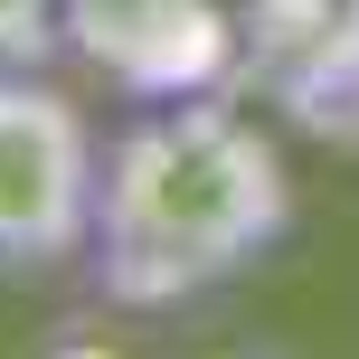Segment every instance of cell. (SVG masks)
Returning <instances> with one entry per match:
<instances>
[{"mask_svg":"<svg viewBox=\"0 0 359 359\" xmlns=\"http://www.w3.org/2000/svg\"><path fill=\"white\" fill-rule=\"evenodd\" d=\"M57 48L86 76H104L123 104H170V95H217L236 67L227 0H67Z\"/></svg>","mask_w":359,"mask_h":359,"instance_id":"obj_3","label":"cell"},{"mask_svg":"<svg viewBox=\"0 0 359 359\" xmlns=\"http://www.w3.org/2000/svg\"><path fill=\"white\" fill-rule=\"evenodd\" d=\"M57 10L67 0H0V67H48L57 48Z\"/></svg>","mask_w":359,"mask_h":359,"instance_id":"obj_4","label":"cell"},{"mask_svg":"<svg viewBox=\"0 0 359 359\" xmlns=\"http://www.w3.org/2000/svg\"><path fill=\"white\" fill-rule=\"evenodd\" d=\"M104 217V142L48 67H0V265L48 284L95 255Z\"/></svg>","mask_w":359,"mask_h":359,"instance_id":"obj_2","label":"cell"},{"mask_svg":"<svg viewBox=\"0 0 359 359\" xmlns=\"http://www.w3.org/2000/svg\"><path fill=\"white\" fill-rule=\"evenodd\" d=\"M293 227L284 142L217 95L133 104V123L104 142V217H95L86 274L114 303H180L198 284L246 274Z\"/></svg>","mask_w":359,"mask_h":359,"instance_id":"obj_1","label":"cell"}]
</instances>
